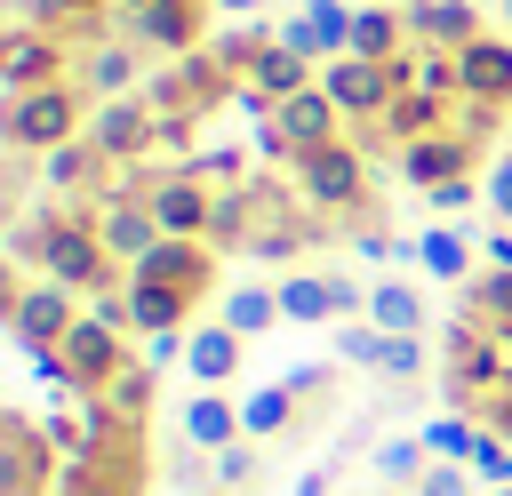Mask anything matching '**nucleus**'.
<instances>
[{
    "instance_id": "4",
    "label": "nucleus",
    "mask_w": 512,
    "mask_h": 496,
    "mask_svg": "<svg viewBox=\"0 0 512 496\" xmlns=\"http://www.w3.org/2000/svg\"><path fill=\"white\" fill-rule=\"evenodd\" d=\"M320 88L336 96V112L352 120V128H376L384 120V104L408 88L400 80V64H368V56H336V64H320Z\"/></svg>"
},
{
    "instance_id": "12",
    "label": "nucleus",
    "mask_w": 512,
    "mask_h": 496,
    "mask_svg": "<svg viewBox=\"0 0 512 496\" xmlns=\"http://www.w3.org/2000/svg\"><path fill=\"white\" fill-rule=\"evenodd\" d=\"M400 16H408V40L448 48V56H464L472 40H488V24H480V8H472V0H408Z\"/></svg>"
},
{
    "instance_id": "15",
    "label": "nucleus",
    "mask_w": 512,
    "mask_h": 496,
    "mask_svg": "<svg viewBox=\"0 0 512 496\" xmlns=\"http://www.w3.org/2000/svg\"><path fill=\"white\" fill-rule=\"evenodd\" d=\"M272 120H280V136L296 144V152H312V144H336L344 136V112H336V96L312 80V88H296L288 104H272Z\"/></svg>"
},
{
    "instance_id": "1",
    "label": "nucleus",
    "mask_w": 512,
    "mask_h": 496,
    "mask_svg": "<svg viewBox=\"0 0 512 496\" xmlns=\"http://www.w3.org/2000/svg\"><path fill=\"white\" fill-rule=\"evenodd\" d=\"M288 184H296V200L320 208V216H360V208H368V160H360L352 136L296 152V160H288Z\"/></svg>"
},
{
    "instance_id": "23",
    "label": "nucleus",
    "mask_w": 512,
    "mask_h": 496,
    "mask_svg": "<svg viewBox=\"0 0 512 496\" xmlns=\"http://www.w3.org/2000/svg\"><path fill=\"white\" fill-rule=\"evenodd\" d=\"M272 288H280V320H296V328L336 320V272H280Z\"/></svg>"
},
{
    "instance_id": "24",
    "label": "nucleus",
    "mask_w": 512,
    "mask_h": 496,
    "mask_svg": "<svg viewBox=\"0 0 512 496\" xmlns=\"http://www.w3.org/2000/svg\"><path fill=\"white\" fill-rule=\"evenodd\" d=\"M368 320H376L384 336H424L432 304H424V288H408V280H368Z\"/></svg>"
},
{
    "instance_id": "27",
    "label": "nucleus",
    "mask_w": 512,
    "mask_h": 496,
    "mask_svg": "<svg viewBox=\"0 0 512 496\" xmlns=\"http://www.w3.org/2000/svg\"><path fill=\"white\" fill-rule=\"evenodd\" d=\"M224 328H240V336H264V328H280V288H264V280H240V288H224Z\"/></svg>"
},
{
    "instance_id": "7",
    "label": "nucleus",
    "mask_w": 512,
    "mask_h": 496,
    "mask_svg": "<svg viewBox=\"0 0 512 496\" xmlns=\"http://www.w3.org/2000/svg\"><path fill=\"white\" fill-rule=\"evenodd\" d=\"M96 240L112 248V264H120V272H136L168 232H160V216H152V200H144V192H104V200H96Z\"/></svg>"
},
{
    "instance_id": "39",
    "label": "nucleus",
    "mask_w": 512,
    "mask_h": 496,
    "mask_svg": "<svg viewBox=\"0 0 512 496\" xmlns=\"http://www.w3.org/2000/svg\"><path fill=\"white\" fill-rule=\"evenodd\" d=\"M488 264H496V272H512V224H496V232H488Z\"/></svg>"
},
{
    "instance_id": "22",
    "label": "nucleus",
    "mask_w": 512,
    "mask_h": 496,
    "mask_svg": "<svg viewBox=\"0 0 512 496\" xmlns=\"http://www.w3.org/2000/svg\"><path fill=\"white\" fill-rule=\"evenodd\" d=\"M184 320H192V304H184L176 288L128 272V328H136V336H184Z\"/></svg>"
},
{
    "instance_id": "32",
    "label": "nucleus",
    "mask_w": 512,
    "mask_h": 496,
    "mask_svg": "<svg viewBox=\"0 0 512 496\" xmlns=\"http://www.w3.org/2000/svg\"><path fill=\"white\" fill-rule=\"evenodd\" d=\"M480 192H488V216L496 224H512V144L488 160V176H480Z\"/></svg>"
},
{
    "instance_id": "10",
    "label": "nucleus",
    "mask_w": 512,
    "mask_h": 496,
    "mask_svg": "<svg viewBox=\"0 0 512 496\" xmlns=\"http://www.w3.org/2000/svg\"><path fill=\"white\" fill-rule=\"evenodd\" d=\"M88 144H96L112 168H120V160L136 168V160L152 152V96H112V104H96V112H88Z\"/></svg>"
},
{
    "instance_id": "26",
    "label": "nucleus",
    "mask_w": 512,
    "mask_h": 496,
    "mask_svg": "<svg viewBox=\"0 0 512 496\" xmlns=\"http://www.w3.org/2000/svg\"><path fill=\"white\" fill-rule=\"evenodd\" d=\"M296 408H304V400H296L288 384H264V392L240 400V432H248V440H280V432H296Z\"/></svg>"
},
{
    "instance_id": "20",
    "label": "nucleus",
    "mask_w": 512,
    "mask_h": 496,
    "mask_svg": "<svg viewBox=\"0 0 512 496\" xmlns=\"http://www.w3.org/2000/svg\"><path fill=\"white\" fill-rule=\"evenodd\" d=\"M136 80H144L136 40H96V48L80 56V88H88V96H104V104H112V96H128Z\"/></svg>"
},
{
    "instance_id": "43",
    "label": "nucleus",
    "mask_w": 512,
    "mask_h": 496,
    "mask_svg": "<svg viewBox=\"0 0 512 496\" xmlns=\"http://www.w3.org/2000/svg\"><path fill=\"white\" fill-rule=\"evenodd\" d=\"M496 32H512V0H496Z\"/></svg>"
},
{
    "instance_id": "16",
    "label": "nucleus",
    "mask_w": 512,
    "mask_h": 496,
    "mask_svg": "<svg viewBox=\"0 0 512 496\" xmlns=\"http://www.w3.org/2000/svg\"><path fill=\"white\" fill-rule=\"evenodd\" d=\"M472 168H480V144H472V136H456V128H440V136H424V144H408V152H400V176H408V184H424V192H432V184H448V176H472Z\"/></svg>"
},
{
    "instance_id": "42",
    "label": "nucleus",
    "mask_w": 512,
    "mask_h": 496,
    "mask_svg": "<svg viewBox=\"0 0 512 496\" xmlns=\"http://www.w3.org/2000/svg\"><path fill=\"white\" fill-rule=\"evenodd\" d=\"M144 8H152V0H112V16H120V24H128V16H144Z\"/></svg>"
},
{
    "instance_id": "17",
    "label": "nucleus",
    "mask_w": 512,
    "mask_h": 496,
    "mask_svg": "<svg viewBox=\"0 0 512 496\" xmlns=\"http://www.w3.org/2000/svg\"><path fill=\"white\" fill-rule=\"evenodd\" d=\"M240 352H248L240 328H224V320H216V328H192V336H184V376H192L200 392H224V384L240 376Z\"/></svg>"
},
{
    "instance_id": "30",
    "label": "nucleus",
    "mask_w": 512,
    "mask_h": 496,
    "mask_svg": "<svg viewBox=\"0 0 512 496\" xmlns=\"http://www.w3.org/2000/svg\"><path fill=\"white\" fill-rule=\"evenodd\" d=\"M208 464H216V488H224V496H240V488L256 480V440H232V448H224V456H208Z\"/></svg>"
},
{
    "instance_id": "33",
    "label": "nucleus",
    "mask_w": 512,
    "mask_h": 496,
    "mask_svg": "<svg viewBox=\"0 0 512 496\" xmlns=\"http://www.w3.org/2000/svg\"><path fill=\"white\" fill-rule=\"evenodd\" d=\"M192 128H200L192 112H152V152H184L192 160Z\"/></svg>"
},
{
    "instance_id": "37",
    "label": "nucleus",
    "mask_w": 512,
    "mask_h": 496,
    "mask_svg": "<svg viewBox=\"0 0 512 496\" xmlns=\"http://www.w3.org/2000/svg\"><path fill=\"white\" fill-rule=\"evenodd\" d=\"M416 496H464V472H456V464H432V472L416 480Z\"/></svg>"
},
{
    "instance_id": "34",
    "label": "nucleus",
    "mask_w": 512,
    "mask_h": 496,
    "mask_svg": "<svg viewBox=\"0 0 512 496\" xmlns=\"http://www.w3.org/2000/svg\"><path fill=\"white\" fill-rule=\"evenodd\" d=\"M424 368V336H384V368L376 376H392V384H408Z\"/></svg>"
},
{
    "instance_id": "11",
    "label": "nucleus",
    "mask_w": 512,
    "mask_h": 496,
    "mask_svg": "<svg viewBox=\"0 0 512 496\" xmlns=\"http://www.w3.org/2000/svg\"><path fill=\"white\" fill-rule=\"evenodd\" d=\"M216 240H160L144 264H136V280H160V288H176L184 304H200L208 288H216Z\"/></svg>"
},
{
    "instance_id": "35",
    "label": "nucleus",
    "mask_w": 512,
    "mask_h": 496,
    "mask_svg": "<svg viewBox=\"0 0 512 496\" xmlns=\"http://www.w3.org/2000/svg\"><path fill=\"white\" fill-rule=\"evenodd\" d=\"M472 472L504 488V480H512V440H496V432H480V448H472Z\"/></svg>"
},
{
    "instance_id": "8",
    "label": "nucleus",
    "mask_w": 512,
    "mask_h": 496,
    "mask_svg": "<svg viewBox=\"0 0 512 496\" xmlns=\"http://www.w3.org/2000/svg\"><path fill=\"white\" fill-rule=\"evenodd\" d=\"M208 8H216V0H152L144 16L120 24V40L160 48V56H192V48H208Z\"/></svg>"
},
{
    "instance_id": "29",
    "label": "nucleus",
    "mask_w": 512,
    "mask_h": 496,
    "mask_svg": "<svg viewBox=\"0 0 512 496\" xmlns=\"http://www.w3.org/2000/svg\"><path fill=\"white\" fill-rule=\"evenodd\" d=\"M328 336H336V360L344 368H384V328L376 320H336Z\"/></svg>"
},
{
    "instance_id": "40",
    "label": "nucleus",
    "mask_w": 512,
    "mask_h": 496,
    "mask_svg": "<svg viewBox=\"0 0 512 496\" xmlns=\"http://www.w3.org/2000/svg\"><path fill=\"white\" fill-rule=\"evenodd\" d=\"M272 0H216V16H232V24H256Z\"/></svg>"
},
{
    "instance_id": "6",
    "label": "nucleus",
    "mask_w": 512,
    "mask_h": 496,
    "mask_svg": "<svg viewBox=\"0 0 512 496\" xmlns=\"http://www.w3.org/2000/svg\"><path fill=\"white\" fill-rule=\"evenodd\" d=\"M8 328H16L24 352H48V344H64V336L80 328V296H72L64 280H24L16 304H8Z\"/></svg>"
},
{
    "instance_id": "21",
    "label": "nucleus",
    "mask_w": 512,
    "mask_h": 496,
    "mask_svg": "<svg viewBox=\"0 0 512 496\" xmlns=\"http://www.w3.org/2000/svg\"><path fill=\"white\" fill-rule=\"evenodd\" d=\"M416 264L440 280V288H472L480 272H472V240L456 232V224H424L416 232Z\"/></svg>"
},
{
    "instance_id": "2",
    "label": "nucleus",
    "mask_w": 512,
    "mask_h": 496,
    "mask_svg": "<svg viewBox=\"0 0 512 496\" xmlns=\"http://www.w3.org/2000/svg\"><path fill=\"white\" fill-rule=\"evenodd\" d=\"M8 152H32V160H48L56 144H72V136H88V112H80V88L72 80H56V88H32V96H8Z\"/></svg>"
},
{
    "instance_id": "5",
    "label": "nucleus",
    "mask_w": 512,
    "mask_h": 496,
    "mask_svg": "<svg viewBox=\"0 0 512 496\" xmlns=\"http://www.w3.org/2000/svg\"><path fill=\"white\" fill-rule=\"evenodd\" d=\"M224 96H240V80L216 64V48H192V56H176L160 80H152V112H216Z\"/></svg>"
},
{
    "instance_id": "14",
    "label": "nucleus",
    "mask_w": 512,
    "mask_h": 496,
    "mask_svg": "<svg viewBox=\"0 0 512 496\" xmlns=\"http://www.w3.org/2000/svg\"><path fill=\"white\" fill-rule=\"evenodd\" d=\"M456 72H464V96H472V104H496V112H512V32H488V40H472V48L456 56Z\"/></svg>"
},
{
    "instance_id": "44",
    "label": "nucleus",
    "mask_w": 512,
    "mask_h": 496,
    "mask_svg": "<svg viewBox=\"0 0 512 496\" xmlns=\"http://www.w3.org/2000/svg\"><path fill=\"white\" fill-rule=\"evenodd\" d=\"M208 496H224V488H208Z\"/></svg>"
},
{
    "instance_id": "41",
    "label": "nucleus",
    "mask_w": 512,
    "mask_h": 496,
    "mask_svg": "<svg viewBox=\"0 0 512 496\" xmlns=\"http://www.w3.org/2000/svg\"><path fill=\"white\" fill-rule=\"evenodd\" d=\"M296 496H328V464H312V472L296 480Z\"/></svg>"
},
{
    "instance_id": "28",
    "label": "nucleus",
    "mask_w": 512,
    "mask_h": 496,
    "mask_svg": "<svg viewBox=\"0 0 512 496\" xmlns=\"http://www.w3.org/2000/svg\"><path fill=\"white\" fill-rule=\"evenodd\" d=\"M416 440H424L432 456H448V464H456V456L472 464V448H480V416H472V408H440V416H432Z\"/></svg>"
},
{
    "instance_id": "25",
    "label": "nucleus",
    "mask_w": 512,
    "mask_h": 496,
    "mask_svg": "<svg viewBox=\"0 0 512 496\" xmlns=\"http://www.w3.org/2000/svg\"><path fill=\"white\" fill-rule=\"evenodd\" d=\"M312 80H320V72H312L296 48H280V40H272V48L256 56V72H248V88H256L264 104H288V96H296V88H312Z\"/></svg>"
},
{
    "instance_id": "31",
    "label": "nucleus",
    "mask_w": 512,
    "mask_h": 496,
    "mask_svg": "<svg viewBox=\"0 0 512 496\" xmlns=\"http://www.w3.org/2000/svg\"><path fill=\"white\" fill-rule=\"evenodd\" d=\"M480 200H488V192H480L472 176H448V184H432V192H424V208H432V216H464V208H480Z\"/></svg>"
},
{
    "instance_id": "36",
    "label": "nucleus",
    "mask_w": 512,
    "mask_h": 496,
    "mask_svg": "<svg viewBox=\"0 0 512 496\" xmlns=\"http://www.w3.org/2000/svg\"><path fill=\"white\" fill-rule=\"evenodd\" d=\"M280 384H288V392H296V400H312V392H320V400H328V392H336V368H328V360H304V368H288V376H280Z\"/></svg>"
},
{
    "instance_id": "45",
    "label": "nucleus",
    "mask_w": 512,
    "mask_h": 496,
    "mask_svg": "<svg viewBox=\"0 0 512 496\" xmlns=\"http://www.w3.org/2000/svg\"><path fill=\"white\" fill-rule=\"evenodd\" d=\"M504 496H512V488H504Z\"/></svg>"
},
{
    "instance_id": "9",
    "label": "nucleus",
    "mask_w": 512,
    "mask_h": 496,
    "mask_svg": "<svg viewBox=\"0 0 512 496\" xmlns=\"http://www.w3.org/2000/svg\"><path fill=\"white\" fill-rule=\"evenodd\" d=\"M280 48H296L304 64L352 56V8H344V0H304L296 16H280Z\"/></svg>"
},
{
    "instance_id": "19",
    "label": "nucleus",
    "mask_w": 512,
    "mask_h": 496,
    "mask_svg": "<svg viewBox=\"0 0 512 496\" xmlns=\"http://www.w3.org/2000/svg\"><path fill=\"white\" fill-rule=\"evenodd\" d=\"M232 440H248V432H240V400H224V392H192V400H184V448L224 456Z\"/></svg>"
},
{
    "instance_id": "3",
    "label": "nucleus",
    "mask_w": 512,
    "mask_h": 496,
    "mask_svg": "<svg viewBox=\"0 0 512 496\" xmlns=\"http://www.w3.org/2000/svg\"><path fill=\"white\" fill-rule=\"evenodd\" d=\"M72 72H80V56H72L64 32H48V24H8V40H0V80H8V96L56 88V80H72Z\"/></svg>"
},
{
    "instance_id": "38",
    "label": "nucleus",
    "mask_w": 512,
    "mask_h": 496,
    "mask_svg": "<svg viewBox=\"0 0 512 496\" xmlns=\"http://www.w3.org/2000/svg\"><path fill=\"white\" fill-rule=\"evenodd\" d=\"M136 360H144V368H168V360H184V336H144Z\"/></svg>"
},
{
    "instance_id": "18",
    "label": "nucleus",
    "mask_w": 512,
    "mask_h": 496,
    "mask_svg": "<svg viewBox=\"0 0 512 496\" xmlns=\"http://www.w3.org/2000/svg\"><path fill=\"white\" fill-rule=\"evenodd\" d=\"M352 56L400 64V56H408V16H400L392 0H360V8H352Z\"/></svg>"
},
{
    "instance_id": "13",
    "label": "nucleus",
    "mask_w": 512,
    "mask_h": 496,
    "mask_svg": "<svg viewBox=\"0 0 512 496\" xmlns=\"http://www.w3.org/2000/svg\"><path fill=\"white\" fill-rule=\"evenodd\" d=\"M40 176H48V192H56V200H104V192H112V160H104L88 136L56 144V152L40 160Z\"/></svg>"
}]
</instances>
